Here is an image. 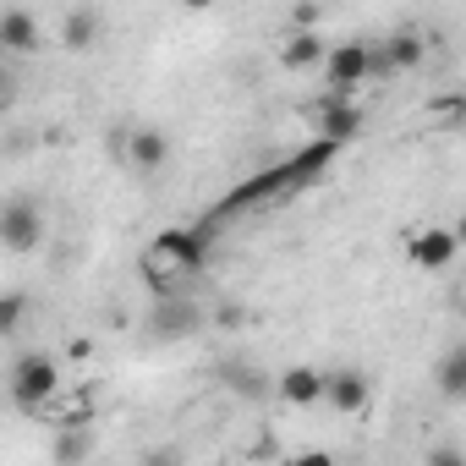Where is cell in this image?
Wrapping results in <instances>:
<instances>
[{
    "label": "cell",
    "mask_w": 466,
    "mask_h": 466,
    "mask_svg": "<svg viewBox=\"0 0 466 466\" xmlns=\"http://www.w3.org/2000/svg\"><path fill=\"white\" fill-rule=\"evenodd\" d=\"M56 384H61L56 357H45V351H23V357L12 362V400H17L23 411H39V406L56 395Z\"/></svg>",
    "instance_id": "6da1fadb"
},
{
    "label": "cell",
    "mask_w": 466,
    "mask_h": 466,
    "mask_svg": "<svg viewBox=\"0 0 466 466\" xmlns=\"http://www.w3.org/2000/svg\"><path fill=\"white\" fill-rule=\"evenodd\" d=\"M0 242H6L12 253H34L45 242V214L28 198H12L6 208H0Z\"/></svg>",
    "instance_id": "7a4b0ae2"
},
{
    "label": "cell",
    "mask_w": 466,
    "mask_h": 466,
    "mask_svg": "<svg viewBox=\"0 0 466 466\" xmlns=\"http://www.w3.org/2000/svg\"><path fill=\"white\" fill-rule=\"evenodd\" d=\"M324 77H329L335 94H351L357 83L373 77V50H368V45H335V50L324 56Z\"/></svg>",
    "instance_id": "3957f363"
},
{
    "label": "cell",
    "mask_w": 466,
    "mask_h": 466,
    "mask_svg": "<svg viewBox=\"0 0 466 466\" xmlns=\"http://www.w3.org/2000/svg\"><path fill=\"white\" fill-rule=\"evenodd\" d=\"M121 159H127L132 170L154 176V170H165V159H170V137H165L159 127H132V132L121 137Z\"/></svg>",
    "instance_id": "277c9868"
},
{
    "label": "cell",
    "mask_w": 466,
    "mask_h": 466,
    "mask_svg": "<svg viewBox=\"0 0 466 466\" xmlns=\"http://www.w3.org/2000/svg\"><path fill=\"white\" fill-rule=\"evenodd\" d=\"M411 264L417 269H450L455 264V253H461V237H455V230H417V237H411Z\"/></svg>",
    "instance_id": "5b68a950"
},
{
    "label": "cell",
    "mask_w": 466,
    "mask_h": 466,
    "mask_svg": "<svg viewBox=\"0 0 466 466\" xmlns=\"http://www.w3.org/2000/svg\"><path fill=\"white\" fill-rule=\"evenodd\" d=\"M0 45H6L12 56H34V50L45 45L34 12H23V6H6V12H0Z\"/></svg>",
    "instance_id": "8992f818"
},
{
    "label": "cell",
    "mask_w": 466,
    "mask_h": 466,
    "mask_svg": "<svg viewBox=\"0 0 466 466\" xmlns=\"http://www.w3.org/2000/svg\"><path fill=\"white\" fill-rule=\"evenodd\" d=\"M275 384H280V400L286 406H319L324 390H329V373H319V368H286Z\"/></svg>",
    "instance_id": "52a82bcc"
},
{
    "label": "cell",
    "mask_w": 466,
    "mask_h": 466,
    "mask_svg": "<svg viewBox=\"0 0 466 466\" xmlns=\"http://www.w3.org/2000/svg\"><path fill=\"white\" fill-rule=\"evenodd\" d=\"M319 127H324V137H335V143H351L357 132H362V110L340 94V99H329L324 110H319Z\"/></svg>",
    "instance_id": "ba28073f"
},
{
    "label": "cell",
    "mask_w": 466,
    "mask_h": 466,
    "mask_svg": "<svg viewBox=\"0 0 466 466\" xmlns=\"http://www.w3.org/2000/svg\"><path fill=\"white\" fill-rule=\"evenodd\" d=\"M324 400H329L335 411H362V406H368V379H362V373H329Z\"/></svg>",
    "instance_id": "9c48e42d"
},
{
    "label": "cell",
    "mask_w": 466,
    "mask_h": 466,
    "mask_svg": "<svg viewBox=\"0 0 466 466\" xmlns=\"http://www.w3.org/2000/svg\"><path fill=\"white\" fill-rule=\"evenodd\" d=\"M154 248H159V253H170L181 269H198V264H203V237H198V230H165Z\"/></svg>",
    "instance_id": "30bf717a"
},
{
    "label": "cell",
    "mask_w": 466,
    "mask_h": 466,
    "mask_svg": "<svg viewBox=\"0 0 466 466\" xmlns=\"http://www.w3.org/2000/svg\"><path fill=\"white\" fill-rule=\"evenodd\" d=\"M280 61H286L291 72H302V66H319V61H324V45H319V34H313V28H297V34L286 39Z\"/></svg>",
    "instance_id": "8fae6325"
},
{
    "label": "cell",
    "mask_w": 466,
    "mask_h": 466,
    "mask_svg": "<svg viewBox=\"0 0 466 466\" xmlns=\"http://www.w3.org/2000/svg\"><path fill=\"white\" fill-rule=\"evenodd\" d=\"M433 379H439V395L461 400V395H466V346L444 351V357H439V368H433Z\"/></svg>",
    "instance_id": "7c38bea8"
},
{
    "label": "cell",
    "mask_w": 466,
    "mask_h": 466,
    "mask_svg": "<svg viewBox=\"0 0 466 466\" xmlns=\"http://www.w3.org/2000/svg\"><path fill=\"white\" fill-rule=\"evenodd\" d=\"M384 50H390V61H395V72H417V66H422V56H428V45H422V34H417V28H400Z\"/></svg>",
    "instance_id": "4fadbf2b"
},
{
    "label": "cell",
    "mask_w": 466,
    "mask_h": 466,
    "mask_svg": "<svg viewBox=\"0 0 466 466\" xmlns=\"http://www.w3.org/2000/svg\"><path fill=\"white\" fill-rule=\"evenodd\" d=\"M61 39H66V50H88V45L99 39V17H94V12H66Z\"/></svg>",
    "instance_id": "5bb4252c"
},
{
    "label": "cell",
    "mask_w": 466,
    "mask_h": 466,
    "mask_svg": "<svg viewBox=\"0 0 466 466\" xmlns=\"http://www.w3.org/2000/svg\"><path fill=\"white\" fill-rule=\"evenodd\" d=\"M23 313H28V302H23V291H6V297H0V335H17V324H23Z\"/></svg>",
    "instance_id": "9a60e30c"
},
{
    "label": "cell",
    "mask_w": 466,
    "mask_h": 466,
    "mask_svg": "<svg viewBox=\"0 0 466 466\" xmlns=\"http://www.w3.org/2000/svg\"><path fill=\"white\" fill-rule=\"evenodd\" d=\"M159 329L187 335V329H192V308H159Z\"/></svg>",
    "instance_id": "2e32d148"
},
{
    "label": "cell",
    "mask_w": 466,
    "mask_h": 466,
    "mask_svg": "<svg viewBox=\"0 0 466 466\" xmlns=\"http://www.w3.org/2000/svg\"><path fill=\"white\" fill-rule=\"evenodd\" d=\"M83 450H88V439H77V433H72V439H61V450H56V461H77Z\"/></svg>",
    "instance_id": "e0dca14e"
},
{
    "label": "cell",
    "mask_w": 466,
    "mask_h": 466,
    "mask_svg": "<svg viewBox=\"0 0 466 466\" xmlns=\"http://www.w3.org/2000/svg\"><path fill=\"white\" fill-rule=\"evenodd\" d=\"M181 6H187V12H208V6H214V0H181Z\"/></svg>",
    "instance_id": "ac0fdd59"
},
{
    "label": "cell",
    "mask_w": 466,
    "mask_h": 466,
    "mask_svg": "<svg viewBox=\"0 0 466 466\" xmlns=\"http://www.w3.org/2000/svg\"><path fill=\"white\" fill-rule=\"evenodd\" d=\"M455 237H461V248H466V208H461V219H455Z\"/></svg>",
    "instance_id": "d6986e66"
}]
</instances>
